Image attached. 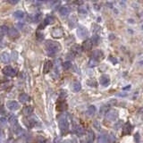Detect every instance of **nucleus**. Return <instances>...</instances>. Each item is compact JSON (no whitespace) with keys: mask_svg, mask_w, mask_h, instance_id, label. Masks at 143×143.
Returning a JSON list of instances; mask_svg holds the SVG:
<instances>
[{"mask_svg":"<svg viewBox=\"0 0 143 143\" xmlns=\"http://www.w3.org/2000/svg\"><path fill=\"white\" fill-rule=\"evenodd\" d=\"M46 47H47V50L49 55H54L56 53H57L60 50V45L56 41H51L48 40L47 41V44H46Z\"/></svg>","mask_w":143,"mask_h":143,"instance_id":"nucleus-1","label":"nucleus"},{"mask_svg":"<svg viewBox=\"0 0 143 143\" xmlns=\"http://www.w3.org/2000/svg\"><path fill=\"white\" fill-rule=\"evenodd\" d=\"M59 128H60V131L62 132V134L65 133V132L68 131L69 123H68V121H67L66 117L64 116V115L59 118Z\"/></svg>","mask_w":143,"mask_h":143,"instance_id":"nucleus-2","label":"nucleus"},{"mask_svg":"<svg viewBox=\"0 0 143 143\" xmlns=\"http://www.w3.org/2000/svg\"><path fill=\"white\" fill-rule=\"evenodd\" d=\"M118 116V112L116 110H114V109H111V110L107 111L106 114V117L107 120L109 121H115V119Z\"/></svg>","mask_w":143,"mask_h":143,"instance_id":"nucleus-3","label":"nucleus"},{"mask_svg":"<svg viewBox=\"0 0 143 143\" xmlns=\"http://www.w3.org/2000/svg\"><path fill=\"white\" fill-rule=\"evenodd\" d=\"M3 73L5 75H6V76H14V75L16 74V70L15 69H14L13 67L11 66H5V68L3 69Z\"/></svg>","mask_w":143,"mask_h":143,"instance_id":"nucleus-4","label":"nucleus"},{"mask_svg":"<svg viewBox=\"0 0 143 143\" xmlns=\"http://www.w3.org/2000/svg\"><path fill=\"white\" fill-rule=\"evenodd\" d=\"M52 36L54 38H56V39H60V38H62L64 36V31L59 28V27H56L52 31Z\"/></svg>","mask_w":143,"mask_h":143,"instance_id":"nucleus-5","label":"nucleus"},{"mask_svg":"<svg viewBox=\"0 0 143 143\" xmlns=\"http://www.w3.org/2000/svg\"><path fill=\"white\" fill-rule=\"evenodd\" d=\"M103 58H104V54H103L101 50H95L93 52V54H92L91 59L95 60L97 62H98L99 60H102Z\"/></svg>","mask_w":143,"mask_h":143,"instance_id":"nucleus-6","label":"nucleus"},{"mask_svg":"<svg viewBox=\"0 0 143 143\" xmlns=\"http://www.w3.org/2000/svg\"><path fill=\"white\" fill-rule=\"evenodd\" d=\"M11 56H10V54L7 53V52H4L0 55V61L3 62L4 64H8L10 62V59H11Z\"/></svg>","mask_w":143,"mask_h":143,"instance_id":"nucleus-7","label":"nucleus"},{"mask_svg":"<svg viewBox=\"0 0 143 143\" xmlns=\"http://www.w3.org/2000/svg\"><path fill=\"white\" fill-rule=\"evenodd\" d=\"M6 106H7V108L10 109V110L14 111V110H17L19 108V104H18V102L14 101V100H12V101L7 102Z\"/></svg>","mask_w":143,"mask_h":143,"instance_id":"nucleus-8","label":"nucleus"},{"mask_svg":"<svg viewBox=\"0 0 143 143\" xmlns=\"http://www.w3.org/2000/svg\"><path fill=\"white\" fill-rule=\"evenodd\" d=\"M77 33H78V35H79L80 38H84V37H86V36H88L87 29L83 26H80L79 28H78Z\"/></svg>","mask_w":143,"mask_h":143,"instance_id":"nucleus-9","label":"nucleus"},{"mask_svg":"<svg viewBox=\"0 0 143 143\" xmlns=\"http://www.w3.org/2000/svg\"><path fill=\"white\" fill-rule=\"evenodd\" d=\"M132 130V126L131 123L128 122V123H125L123 128V135H128V134H130Z\"/></svg>","mask_w":143,"mask_h":143,"instance_id":"nucleus-10","label":"nucleus"},{"mask_svg":"<svg viewBox=\"0 0 143 143\" xmlns=\"http://www.w3.org/2000/svg\"><path fill=\"white\" fill-rule=\"evenodd\" d=\"M99 82L102 86H107L109 83H110V79H109V76H107V75H106V74L100 76Z\"/></svg>","mask_w":143,"mask_h":143,"instance_id":"nucleus-11","label":"nucleus"},{"mask_svg":"<svg viewBox=\"0 0 143 143\" xmlns=\"http://www.w3.org/2000/svg\"><path fill=\"white\" fill-rule=\"evenodd\" d=\"M54 22H55V18L53 17V16H52V15H47V17L45 18V20H44V24L40 25L39 29H40V30H41L42 27H44L45 25H47V24H51V23H53Z\"/></svg>","mask_w":143,"mask_h":143,"instance_id":"nucleus-12","label":"nucleus"},{"mask_svg":"<svg viewBox=\"0 0 143 143\" xmlns=\"http://www.w3.org/2000/svg\"><path fill=\"white\" fill-rule=\"evenodd\" d=\"M92 40L91 39H87L83 42L82 44V49L85 50V51H88V50H90V48L92 47Z\"/></svg>","mask_w":143,"mask_h":143,"instance_id":"nucleus-13","label":"nucleus"},{"mask_svg":"<svg viewBox=\"0 0 143 143\" xmlns=\"http://www.w3.org/2000/svg\"><path fill=\"white\" fill-rule=\"evenodd\" d=\"M30 99H31L30 96L26 93H22L20 96H19V100H20L22 103H27L30 101Z\"/></svg>","mask_w":143,"mask_h":143,"instance_id":"nucleus-14","label":"nucleus"},{"mask_svg":"<svg viewBox=\"0 0 143 143\" xmlns=\"http://www.w3.org/2000/svg\"><path fill=\"white\" fill-rule=\"evenodd\" d=\"M81 47H80V46H78V45L73 46V47H72V49H71V53L73 54V56H76V55L81 54Z\"/></svg>","mask_w":143,"mask_h":143,"instance_id":"nucleus-15","label":"nucleus"},{"mask_svg":"<svg viewBox=\"0 0 143 143\" xmlns=\"http://www.w3.org/2000/svg\"><path fill=\"white\" fill-rule=\"evenodd\" d=\"M22 113H23L24 115H26V116H29V115H31V114L33 113V107L31 106H25L24 108H23V110H22Z\"/></svg>","mask_w":143,"mask_h":143,"instance_id":"nucleus-16","label":"nucleus"},{"mask_svg":"<svg viewBox=\"0 0 143 143\" xmlns=\"http://www.w3.org/2000/svg\"><path fill=\"white\" fill-rule=\"evenodd\" d=\"M8 35L11 36L13 38H17L19 36V32L18 31L16 30L15 28H9V30H8Z\"/></svg>","mask_w":143,"mask_h":143,"instance_id":"nucleus-17","label":"nucleus"},{"mask_svg":"<svg viewBox=\"0 0 143 143\" xmlns=\"http://www.w3.org/2000/svg\"><path fill=\"white\" fill-rule=\"evenodd\" d=\"M66 108V104L64 101H59L56 104V110L57 111H64Z\"/></svg>","mask_w":143,"mask_h":143,"instance_id":"nucleus-18","label":"nucleus"},{"mask_svg":"<svg viewBox=\"0 0 143 143\" xmlns=\"http://www.w3.org/2000/svg\"><path fill=\"white\" fill-rule=\"evenodd\" d=\"M72 89L73 90V91L79 92L80 90H81V83L78 82V81H74V82H73V84H72Z\"/></svg>","mask_w":143,"mask_h":143,"instance_id":"nucleus-19","label":"nucleus"},{"mask_svg":"<svg viewBox=\"0 0 143 143\" xmlns=\"http://www.w3.org/2000/svg\"><path fill=\"white\" fill-rule=\"evenodd\" d=\"M52 67V62L51 61H47L44 64V68H43V72L45 73H47L48 72H50V69Z\"/></svg>","mask_w":143,"mask_h":143,"instance_id":"nucleus-20","label":"nucleus"},{"mask_svg":"<svg viewBox=\"0 0 143 143\" xmlns=\"http://www.w3.org/2000/svg\"><path fill=\"white\" fill-rule=\"evenodd\" d=\"M59 12L62 16H67L69 14V13H70V9H69V7H67V6H63V7L60 8Z\"/></svg>","mask_w":143,"mask_h":143,"instance_id":"nucleus-21","label":"nucleus"},{"mask_svg":"<svg viewBox=\"0 0 143 143\" xmlns=\"http://www.w3.org/2000/svg\"><path fill=\"white\" fill-rule=\"evenodd\" d=\"M8 122H9L12 125H17V117L14 115H10L9 116H8Z\"/></svg>","mask_w":143,"mask_h":143,"instance_id":"nucleus-22","label":"nucleus"},{"mask_svg":"<svg viewBox=\"0 0 143 143\" xmlns=\"http://www.w3.org/2000/svg\"><path fill=\"white\" fill-rule=\"evenodd\" d=\"M96 113V107L95 106H90L89 107H88L87 109V115H89V116H91V115H93L94 114Z\"/></svg>","mask_w":143,"mask_h":143,"instance_id":"nucleus-23","label":"nucleus"},{"mask_svg":"<svg viewBox=\"0 0 143 143\" xmlns=\"http://www.w3.org/2000/svg\"><path fill=\"white\" fill-rule=\"evenodd\" d=\"M14 16L17 19H22L25 16V14H24V12L21 11V10H18V11H15L14 13Z\"/></svg>","mask_w":143,"mask_h":143,"instance_id":"nucleus-24","label":"nucleus"},{"mask_svg":"<svg viewBox=\"0 0 143 143\" xmlns=\"http://www.w3.org/2000/svg\"><path fill=\"white\" fill-rule=\"evenodd\" d=\"M98 143H109V139L106 135L99 136L98 139Z\"/></svg>","mask_w":143,"mask_h":143,"instance_id":"nucleus-25","label":"nucleus"},{"mask_svg":"<svg viewBox=\"0 0 143 143\" xmlns=\"http://www.w3.org/2000/svg\"><path fill=\"white\" fill-rule=\"evenodd\" d=\"M78 13H79V14H81V15H86V14H88V10L85 6H79Z\"/></svg>","mask_w":143,"mask_h":143,"instance_id":"nucleus-26","label":"nucleus"},{"mask_svg":"<svg viewBox=\"0 0 143 143\" xmlns=\"http://www.w3.org/2000/svg\"><path fill=\"white\" fill-rule=\"evenodd\" d=\"M25 124L27 125V127H29V128H32L33 126H34L36 124V122L34 121V120H32V119H27V120H25Z\"/></svg>","mask_w":143,"mask_h":143,"instance_id":"nucleus-27","label":"nucleus"},{"mask_svg":"<svg viewBox=\"0 0 143 143\" xmlns=\"http://www.w3.org/2000/svg\"><path fill=\"white\" fill-rule=\"evenodd\" d=\"M87 140H88V141H93V140H94V132H92V131H90L88 132V133H87Z\"/></svg>","mask_w":143,"mask_h":143,"instance_id":"nucleus-28","label":"nucleus"},{"mask_svg":"<svg viewBox=\"0 0 143 143\" xmlns=\"http://www.w3.org/2000/svg\"><path fill=\"white\" fill-rule=\"evenodd\" d=\"M63 67H64V70H68V69H70L72 67V63L69 62V61H67V62H64V64H63Z\"/></svg>","mask_w":143,"mask_h":143,"instance_id":"nucleus-29","label":"nucleus"},{"mask_svg":"<svg viewBox=\"0 0 143 143\" xmlns=\"http://www.w3.org/2000/svg\"><path fill=\"white\" fill-rule=\"evenodd\" d=\"M88 85L90 86V87H97V82H96L95 80L90 79L88 81Z\"/></svg>","mask_w":143,"mask_h":143,"instance_id":"nucleus-30","label":"nucleus"},{"mask_svg":"<svg viewBox=\"0 0 143 143\" xmlns=\"http://www.w3.org/2000/svg\"><path fill=\"white\" fill-rule=\"evenodd\" d=\"M76 133L78 134V135H82V134L84 133V130L82 127H77L76 129Z\"/></svg>","mask_w":143,"mask_h":143,"instance_id":"nucleus-31","label":"nucleus"},{"mask_svg":"<svg viewBox=\"0 0 143 143\" xmlns=\"http://www.w3.org/2000/svg\"><path fill=\"white\" fill-rule=\"evenodd\" d=\"M50 5H51V7L53 8V9H55V8H56L58 5H60V2L59 1H55V2H51L50 3Z\"/></svg>","mask_w":143,"mask_h":143,"instance_id":"nucleus-32","label":"nucleus"},{"mask_svg":"<svg viewBox=\"0 0 143 143\" xmlns=\"http://www.w3.org/2000/svg\"><path fill=\"white\" fill-rule=\"evenodd\" d=\"M94 127L96 128L97 130H100L101 129V125H100V123H98V121H95L94 122Z\"/></svg>","mask_w":143,"mask_h":143,"instance_id":"nucleus-33","label":"nucleus"},{"mask_svg":"<svg viewBox=\"0 0 143 143\" xmlns=\"http://www.w3.org/2000/svg\"><path fill=\"white\" fill-rule=\"evenodd\" d=\"M8 30H9V28H8L7 26H5V25H3V26H1V31H2V32L7 33Z\"/></svg>","mask_w":143,"mask_h":143,"instance_id":"nucleus-34","label":"nucleus"},{"mask_svg":"<svg viewBox=\"0 0 143 143\" xmlns=\"http://www.w3.org/2000/svg\"><path fill=\"white\" fill-rule=\"evenodd\" d=\"M89 64H90V66H96L97 64H98V62L95 60H93V59H90Z\"/></svg>","mask_w":143,"mask_h":143,"instance_id":"nucleus-35","label":"nucleus"},{"mask_svg":"<svg viewBox=\"0 0 143 143\" xmlns=\"http://www.w3.org/2000/svg\"><path fill=\"white\" fill-rule=\"evenodd\" d=\"M134 139H135L136 143H140V133H136V134H135V136H134Z\"/></svg>","mask_w":143,"mask_h":143,"instance_id":"nucleus-36","label":"nucleus"},{"mask_svg":"<svg viewBox=\"0 0 143 143\" xmlns=\"http://www.w3.org/2000/svg\"><path fill=\"white\" fill-rule=\"evenodd\" d=\"M66 95H67L66 92L64 91V90H62V91H61V93L59 94V97H60L61 98H64L66 97Z\"/></svg>","mask_w":143,"mask_h":143,"instance_id":"nucleus-37","label":"nucleus"},{"mask_svg":"<svg viewBox=\"0 0 143 143\" xmlns=\"http://www.w3.org/2000/svg\"><path fill=\"white\" fill-rule=\"evenodd\" d=\"M0 122H1L2 123H5L7 122V119H6L5 117L2 116V115H0Z\"/></svg>","mask_w":143,"mask_h":143,"instance_id":"nucleus-38","label":"nucleus"},{"mask_svg":"<svg viewBox=\"0 0 143 143\" xmlns=\"http://www.w3.org/2000/svg\"><path fill=\"white\" fill-rule=\"evenodd\" d=\"M8 2H9V3H11V4H16V3H18V1H12V0H8Z\"/></svg>","mask_w":143,"mask_h":143,"instance_id":"nucleus-39","label":"nucleus"},{"mask_svg":"<svg viewBox=\"0 0 143 143\" xmlns=\"http://www.w3.org/2000/svg\"><path fill=\"white\" fill-rule=\"evenodd\" d=\"M62 143H71V142L69 141V140H64V141H63Z\"/></svg>","mask_w":143,"mask_h":143,"instance_id":"nucleus-40","label":"nucleus"},{"mask_svg":"<svg viewBox=\"0 0 143 143\" xmlns=\"http://www.w3.org/2000/svg\"><path fill=\"white\" fill-rule=\"evenodd\" d=\"M2 39H3V36H2V35H0V41L2 40Z\"/></svg>","mask_w":143,"mask_h":143,"instance_id":"nucleus-41","label":"nucleus"},{"mask_svg":"<svg viewBox=\"0 0 143 143\" xmlns=\"http://www.w3.org/2000/svg\"><path fill=\"white\" fill-rule=\"evenodd\" d=\"M39 143H45L44 141H39Z\"/></svg>","mask_w":143,"mask_h":143,"instance_id":"nucleus-42","label":"nucleus"},{"mask_svg":"<svg viewBox=\"0 0 143 143\" xmlns=\"http://www.w3.org/2000/svg\"><path fill=\"white\" fill-rule=\"evenodd\" d=\"M88 143H93V142H92V141H90V142H88Z\"/></svg>","mask_w":143,"mask_h":143,"instance_id":"nucleus-43","label":"nucleus"}]
</instances>
